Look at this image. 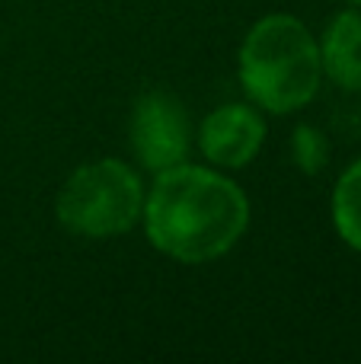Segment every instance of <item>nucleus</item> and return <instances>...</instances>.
I'll use <instances>...</instances> for the list:
<instances>
[{
	"instance_id": "obj_2",
	"label": "nucleus",
	"mask_w": 361,
	"mask_h": 364,
	"mask_svg": "<svg viewBox=\"0 0 361 364\" xmlns=\"http://www.w3.org/2000/svg\"><path fill=\"white\" fill-rule=\"evenodd\" d=\"M243 93L256 109L288 115L313 102L323 83L313 32L288 13H269L249 26L237 58Z\"/></svg>"
},
{
	"instance_id": "obj_7",
	"label": "nucleus",
	"mask_w": 361,
	"mask_h": 364,
	"mask_svg": "<svg viewBox=\"0 0 361 364\" xmlns=\"http://www.w3.org/2000/svg\"><path fill=\"white\" fill-rule=\"evenodd\" d=\"M333 224L339 237L361 252V160L345 166L333 188Z\"/></svg>"
},
{
	"instance_id": "obj_1",
	"label": "nucleus",
	"mask_w": 361,
	"mask_h": 364,
	"mask_svg": "<svg viewBox=\"0 0 361 364\" xmlns=\"http://www.w3.org/2000/svg\"><path fill=\"white\" fill-rule=\"evenodd\" d=\"M151 246L183 265L215 262L249 227V198L217 166L179 164L153 173L141 214Z\"/></svg>"
},
{
	"instance_id": "obj_5",
	"label": "nucleus",
	"mask_w": 361,
	"mask_h": 364,
	"mask_svg": "<svg viewBox=\"0 0 361 364\" xmlns=\"http://www.w3.org/2000/svg\"><path fill=\"white\" fill-rule=\"evenodd\" d=\"M195 144L208 166L243 170L266 144V119L253 102H224L211 109L195 128Z\"/></svg>"
},
{
	"instance_id": "obj_9",
	"label": "nucleus",
	"mask_w": 361,
	"mask_h": 364,
	"mask_svg": "<svg viewBox=\"0 0 361 364\" xmlns=\"http://www.w3.org/2000/svg\"><path fill=\"white\" fill-rule=\"evenodd\" d=\"M345 4H352V6H361V0H345Z\"/></svg>"
},
{
	"instance_id": "obj_8",
	"label": "nucleus",
	"mask_w": 361,
	"mask_h": 364,
	"mask_svg": "<svg viewBox=\"0 0 361 364\" xmlns=\"http://www.w3.org/2000/svg\"><path fill=\"white\" fill-rule=\"evenodd\" d=\"M291 160L304 176H317L330 164V138L317 125H298L291 134Z\"/></svg>"
},
{
	"instance_id": "obj_6",
	"label": "nucleus",
	"mask_w": 361,
	"mask_h": 364,
	"mask_svg": "<svg viewBox=\"0 0 361 364\" xmlns=\"http://www.w3.org/2000/svg\"><path fill=\"white\" fill-rule=\"evenodd\" d=\"M317 45L326 80L345 93H361V6L339 10Z\"/></svg>"
},
{
	"instance_id": "obj_3",
	"label": "nucleus",
	"mask_w": 361,
	"mask_h": 364,
	"mask_svg": "<svg viewBox=\"0 0 361 364\" xmlns=\"http://www.w3.org/2000/svg\"><path fill=\"white\" fill-rule=\"evenodd\" d=\"M144 182L138 170L115 157L90 160L64 179L55 214L64 230L83 240H112L128 233L144 214Z\"/></svg>"
},
{
	"instance_id": "obj_4",
	"label": "nucleus",
	"mask_w": 361,
	"mask_h": 364,
	"mask_svg": "<svg viewBox=\"0 0 361 364\" xmlns=\"http://www.w3.org/2000/svg\"><path fill=\"white\" fill-rule=\"evenodd\" d=\"M195 128L183 100L163 90H147L134 100L128 122V144L144 170L163 173L189 160Z\"/></svg>"
}]
</instances>
